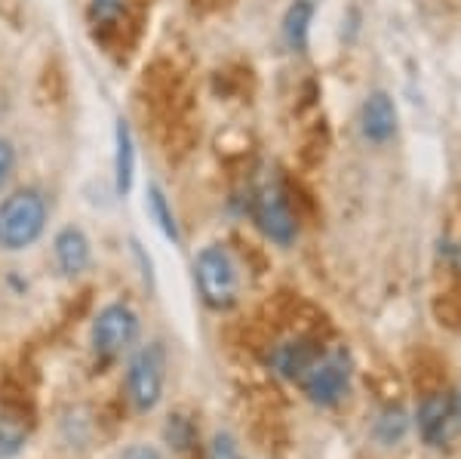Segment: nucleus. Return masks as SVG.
<instances>
[{"mask_svg": "<svg viewBox=\"0 0 461 459\" xmlns=\"http://www.w3.org/2000/svg\"><path fill=\"white\" fill-rule=\"evenodd\" d=\"M194 280L200 299L212 312H228L240 299V269H237L230 250L221 243H206L194 256Z\"/></svg>", "mask_w": 461, "mask_h": 459, "instance_id": "obj_2", "label": "nucleus"}, {"mask_svg": "<svg viewBox=\"0 0 461 459\" xmlns=\"http://www.w3.org/2000/svg\"><path fill=\"white\" fill-rule=\"evenodd\" d=\"M317 13V0H293L284 16V41L293 53H304L311 41V22Z\"/></svg>", "mask_w": 461, "mask_h": 459, "instance_id": "obj_12", "label": "nucleus"}, {"mask_svg": "<svg viewBox=\"0 0 461 459\" xmlns=\"http://www.w3.org/2000/svg\"><path fill=\"white\" fill-rule=\"evenodd\" d=\"M53 256L56 269L65 278H80L93 265V243H89L86 232L80 225H65L53 238Z\"/></svg>", "mask_w": 461, "mask_h": 459, "instance_id": "obj_7", "label": "nucleus"}, {"mask_svg": "<svg viewBox=\"0 0 461 459\" xmlns=\"http://www.w3.org/2000/svg\"><path fill=\"white\" fill-rule=\"evenodd\" d=\"M351 354L345 349L336 352H320V358L311 364L308 373L302 376V389L308 395V401H314L320 407H330L345 398L348 386H351Z\"/></svg>", "mask_w": 461, "mask_h": 459, "instance_id": "obj_6", "label": "nucleus"}, {"mask_svg": "<svg viewBox=\"0 0 461 459\" xmlns=\"http://www.w3.org/2000/svg\"><path fill=\"white\" fill-rule=\"evenodd\" d=\"M145 210L148 216L154 219V225L163 232V238L173 241L176 247L182 243V232H178V222H176V213H173V204H169L167 191L160 188L158 182L148 185V197H145Z\"/></svg>", "mask_w": 461, "mask_h": 459, "instance_id": "obj_13", "label": "nucleus"}, {"mask_svg": "<svg viewBox=\"0 0 461 459\" xmlns=\"http://www.w3.org/2000/svg\"><path fill=\"white\" fill-rule=\"evenodd\" d=\"M206 459H247L240 450V444H237L234 435L228 432H215L212 441H210V454H206Z\"/></svg>", "mask_w": 461, "mask_h": 459, "instance_id": "obj_16", "label": "nucleus"}, {"mask_svg": "<svg viewBox=\"0 0 461 459\" xmlns=\"http://www.w3.org/2000/svg\"><path fill=\"white\" fill-rule=\"evenodd\" d=\"M16 161H19L16 145H13L6 136H0V185H6L10 176L16 173Z\"/></svg>", "mask_w": 461, "mask_h": 459, "instance_id": "obj_17", "label": "nucleus"}, {"mask_svg": "<svg viewBox=\"0 0 461 459\" xmlns=\"http://www.w3.org/2000/svg\"><path fill=\"white\" fill-rule=\"evenodd\" d=\"M50 204L41 188H16L0 201V250L22 253L43 238Z\"/></svg>", "mask_w": 461, "mask_h": 459, "instance_id": "obj_1", "label": "nucleus"}, {"mask_svg": "<svg viewBox=\"0 0 461 459\" xmlns=\"http://www.w3.org/2000/svg\"><path fill=\"white\" fill-rule=\"evenodd\" d=\"M458 407H461V404H458Z\"/></svg>", "mask_w": 461, "mask_h": 459, "instance_id": "obj_20", "label": "nucleus"}, {"mask_svg": "<svg viewBox=\"0 0 461 459\" xmlns=\"http://www.w3.org/2000/svg\"><path fill=\"white\" fill-rule=\"evenodd\" d=\"M86 13L93 25H102V28L121 25V19L126 16V0H89Z\"/></svg>", "mask_w": 461, "mask_h": 459, "instance_id": "obj_15", "label": "nucleus"}, {"mask_svg": "<svg viewBox=\"0 0 461 459\" xmlns=\"http://www.w3.org/2000/svg\"><path fill=\"white\" fill-rule=\"evenodd\" d=\"M360 133L369 139V142L382 145L397 133V108H393V99L388 93H369L366 102L360 108Z\"/></svg>", "mask_w": 461, "mask_h": 459, "instance_id": "obj_9", "label": "nucleus"}, {"mask_svg": "<svg viewBox=\"0 0 461 459\" xmlns=\"http://www.w3.org/2000/svg\"><path fill=\"white\" fill-rule=\"evenodd\" d=\"M142 330L136 308L126 306V302H108L99 308V315L93 317V327H89V345L93 354L102 361H114L121 354L132 352Z\"/></svg>", "mask_w": 461, "mask_h": 459, "instance_id": "obj_4", "label": "nucleus"}, {"mask_svg": "<svg viewBox=\"0 0 461 459\" xmlns=\"http://www.w3.org/2000/svg\"><path fill=\"white\" fill-rule=\"evenodd\" d=\"M452 419H456V407L446 395H430L419 407V432L428 444H443L449 438Z\"/></svg>", "mask_w": 461, "mask_h": 459, "instance_id": "obj_11", "label": "nucleus"}, {"mask_svg": "<svg viewBox=\"0 0 461 459\" xmlns=\"http://www.w3.org/2000/svg\"><path fill=\"white\" fill-rule=\"evenodd\" d=\"M132 179H136V142H132L130 124H114V191L117 197H126L132 191Z\"/></svg>", "mask_w": 461, "mask_h": 459, "instance_id": "obj_10", "label": "nucleus"}, {"mask_svg": "<svg viewBox=\"0 0 461 459\" xmlns=\"http://www.w3.org/2000/svg\"><path fill=\"white\" fill-rule=\"evenodd\" d=\"M403 413H393V410H388V413H384V417L382 419H378V435H382V438L384 441H393V438H400V435H403Z\"/></svg>", "mask_w": 461, "mask_h": 459, "instance_id": "obj_18", "label": "nucleus"}, {"mask_svg": "<svg viewBox=\"0 0 461 459\" xmlns=\"http://www.w3.org/2000/svg\"><path fill=\"white\" fill-rule=\"evenodd\" d=\"M252 222L256 228L265 234L271 243L277 247H289L299 234V222H295V213L289 207V197L284 195V188L274 182H265L262 188L252 195Z\"/></svg>", "mask_w": 461, "mask_h": 459, "instance_id": "obj_5", "label": "nucleus"}, {"mask_svg": "<svg viewBox=\"0 0 461 459\" xmlns=\"http://www.w3.org/2000/svg\"><path fill=\"white\" fill-rule=\"evenodd\" d=\"M126 401L132 404L136 413H151L163 401V389H167V352L160 343L139 345L130 352L126 361Z\"/></svg>", "mask_w": 461, "mask_h": 459, "instance_id": "obj_3", "label": "nucleus"}, {"mask_svg": "<svg viewBox=\"0 0 461 459\" xmlns=\"http://www.w3.org/2000/svg\"><path fill=\"white\" fill-rule=\"evenodd\" d=\"M28 426L13 413H0V459H13L25 450Z\"/></svg>", "mask_w": 461, "mask_h": 459, "instance_id": "obj_14", "label": "nucleus"}, {"mask_svg": "<svg viewBox=\"0 0 461 459\" xmlns=\"http://www.w3.org/2000/svg\"><path fill=\"white\" fill-rule=\"evenodd\" d=\"M121 459H163V454L154 444H145V441H136V444H130V447L123 450Z\"/></svg>", "mask_w": 461, "mask_h": 459, "instance_id": "obj_19", "label": "nucleus"}, {"mask_svg": "<svg viewBox=\"0 0 461 459\" xmlns=\"http://www.w3.org/2000/svg\"><path fill=\"white\" fill-rule=\"evenodd\" d=\"M317 358H320V349L311 339H286V343H277L267 352V367H271L280 380L295 382L308 373Z\"/></svg>", "mask_w": 461, "mask_h": 459, "instance_id": "obj_8", "label": "nucleus"}]
</instances>
